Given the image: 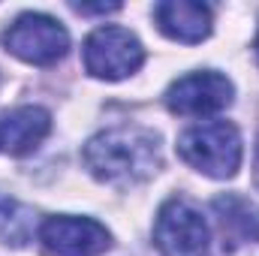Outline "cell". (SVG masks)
Listing matches in <instances>:
<instances>
[{
	"instance_id": "5bb4252c",
	"label": "cell",
	"mask_w": 259,
	"mask_h": 256,
	"mask_svg": "<svg viewBox=\"0 0 259 256\" xmlns=\"http://www.w3.org/2000/svg\"><path fill=\"white\" fill-rule=\"evenodd\" d=\"M256 184H259V157H256Z\"/></svg>"
},
{
	"instance_id": "4fadbf2b",
	"label": "cell",
	"mask_w": 259,
	"mask_h": 256,
	"mask_svg": "<svg viewBox=\"0 0 259 256\" xmlns=\"http://www.w3.org/2000/svg\"><path fill=\"white\" fill-rule=\"evenodd\" d=\"M253 49H256V61H259V36H256V46H253Z\"/></svg>"
},
{
	"instance_id": "ba28073f",
	"label": "cell",
	"mask_w": 259,
	"mask_h": 256,
	"mask_svg": "<svg viewBox=\"0 0 259 256\" xmlns=\"http://www.w3.org/2000/svg\"><path fill=\"white\" fill-rule=\"evenodd\" d=\"M157 27L175 42H202L211 33V9L196 0H166L154 6Z\"/></svg>"
},
{
	"instance_id": "7c38bea8",
	"label": "cell",
	"mask_w": 259,
	"mask_h": 256,
	"mask_svg": "<svg viewBox=\"0 0 259 256\" xmlns=\"http://www.w3.org/2000/svg\"><path fill=\"white\" fill-rule=\"evenodd\" d=\"M72 9L81 12V15H106V12H118L121 3H97V6H91V3H72Z\"/></svg>"
},
{
	"instance_id": "277c9868",
	"label": "cell",
	"mask_w": 259,
	"mask_h": 256,
	"mask_svg": "<svg viewBox=\"0 0 259 256\" xmlns=\"http://www.w3.org/2000/svg\"><path fill=\"white\" fill-rule=\"evenodd\" d=\"M81 55H84V69L94 78H106V81L127 78L145 61L142 42L127 27H118V24H106V27L94 30L84 39Z\"/></svg>"
},
{
	"instance_id": "3957f363",
	"label": "cell",
	"mask_w": 259,
	"mask_h": 256,
	"mask_svg": "<svg viewBox=\"0 0 259 256\" xmlns=\"http://www.w3.org/2000/svg\"><path fill=\"white\" fill-rule=\"evenodd\" d=\"M3 46H6V52H12L15 58H21L27 64L49 66V64H58L66 55L69 33L64 30V24L55 21L52 15L24 12L3 33Z\"/></svg>"
},
{
	"instance_id": "7a4b0ae2",
	"label": "cell",
	"mask_w": 259,
	"mask_h": 256,
	"mask_svg": "<svg viewBox=\"0 0 259 256\" xmlns=\"http://www.w3.org/2000/svg\"><path fill=\"white\" fill-rule=\"evenodd\" d=\"M178 154L208 178H232L241 166V136L229 121H208L184 130Z\"/></svg>"
},
{
	"instance_id": "30bf717a",
	"label": "cell",
	"mask_w": 259,
	"mask_h": 256,
	"mask_svg": "<svg viewBox=\"0 0 259 256\" xmlns=\"http://www.w3.org/2000/svg\"><path fill=\"white\" fill-rule=\"evenodd\" d=\"M214 211L220 220L223 235L232 244L259 241V208L241 196H220L214 199Z\"/></svg>"
},
{
	"instance_id": "9c48e42d",
	"label": "cell",
	"mask_w": 259,
	"mask_h": 256,
	"mask_svg": "<svg viewBox=\"0 0 259 256\" xmlns=\"http://www.w3.org/2000/svg\"><path fill=\"white\" fill-rule=\"evenodd\" d=\"M52 130V115L39 106H21L12 109L0 118V151L12 154V157H24L33 148H39V142L49 136Z\"/></svg>"
},
{
	"instance_id": "5b68a950",
	"label": "cell",
	"mask_w": 259,
	"mask_h": 256,
	"mask_svg": "<svg viewBox=\"0 0 259 256\" xmlns=\"http://www.w3.org/2000/svg\"><path fill=\"white\" fill-rule=\"evenodd\" d=\"M208 223L187 199H169L154 223V244L163 256H208Z\"/></svg>"
},
{
	"instance_id": "6da1fadb",
	"label": "cell",
	"mask_w": 259,
	"mask_h": 256,
	"mask_svg": "<svg viewBox=\"0 0 259 256\" xmlns=\"http://www.w3.org/2000/svg\"><path fill=\"white\" fill-rule=\"evenodd\" d=\"M84 166L106 184H139L160 169V142L151 130L115 127L84 145Z\"/></svg>"
},
{
	"instance_id": "8992f818",
	"label": "cell",
	"mask_w": 259,
	"mask_h": 256,
	"mask_svg": "<svg viewBox=\"0 0 259 256\" xmlns=\"http://www.w3.org/2000/svg\"><path fill=\"white\" fill-rule=\"evenodd\" d=\"M39 241L52 256H100L109 250L112 235L91 217H49L39 226Z\"/></svg>"
},
{
	"instance_id": "8fae6325",
	"label": "cell",
	"mask_w": 259,
	"mask_h": 256,
	"mask_svg": "<svg viewBox=\"0 0 259 256\" xmlns=\"http://www.w3.org/2000/svg\"><path fill=\"white\" fill-rule=\"evenodd\" d=\"M30 235H33V214H30V208H24L18 202H9V199L0 202V238L6 244L21 247V244L30 241Z\"/></svg>"
},
{
	"instance_id": "52a82bcc",
	"label": "cell",
	"mask_w": 259,
	"mask_h": 256,
	"mask_svg": "<svg viewBox=\"0 0 259 256\" xmlns=\"http://www.w3.org/2000/svg\"><path fill=\"white\" fill-rule=\"evenodd\" d=\"M166 103L175 115H187V118H202L211 112H220L232 103V81L214 69H202L190 72L184 78H178L169 94Z\"/></svg>"
}]
</instances>
